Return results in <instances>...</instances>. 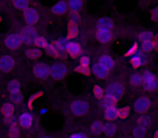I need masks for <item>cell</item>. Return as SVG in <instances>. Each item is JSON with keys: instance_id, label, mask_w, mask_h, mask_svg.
I'll return each mask as SVG.
<instances>
[{"instance_id": "6da1fadb", "label": "cell", "mask_w": 158, "mask_h": 138, "mask_svg": "<svg viewBox=\"0 0 158 138\" xmlns=\"http://www.w3.org/2000/svg\"><path fill=\"white\" fill-rule=\"evenodd\" d=\"M143 85L147 91H154L158 89V79L149 71H145L143 73Z\"/></svg>"}, {"instance_id": "7a4b0ae2", "label": "cell", "mask_w": 158, "mask_h": 138, "mask_svg": "<svg viewBox=\"0 0 158 138\" xmlns=\"http://www.w3.org/2000/svg\"><path fill=\"white\" fill-rule=\"evenodd\" d=\"M20 37L22 42H25L27 44H31L34 43L36 37H37V31L34 29V27L27 26L22 29V31L20 34Z\"/></svg>"}, {"instance_id": "3957f363", "label": "cell", "mask_w": 158, "mask_h": 138, "mask_svg": "<svg viewBox=\"0 0 158 138\" xmlns=\"http://www.w3.org/2000/svg\"><path fill=\"white\" fill-rule=\"evenodd\" d=\"M70 108H72V111L75 116H81L88 112L89 106H88V104L84 101H75L74 103L72 104V107Z\"/></svg>"}, {"instance_id": "277c9868", "label": "cell", "mask_w": 158, "mask_h": 138, "mask_svg": "<svg viewBox=\"0 0 158 138\" xmlns=\"http://www.w3.org/2000/svg\"><path fill=\"white\" fill-rule=\"evenodd\" d=\"M34 73H35L36 77L40 78V79H46L51 73V68L47 64L38 63L34 67Z\"/></svg>"}, {"instance_id": "5b68a950", "label": "cell", "mask_w": 158, "mask_h": 138, "mask_svg": "<svg viewBox=\"0 0 158 138\" xmlns=\"http://www.w3.org/2000/svg\"><path fill=\"white\" fill-rule=\"evenodd\" d=\"M66 66L64 64L56 63L51 67V76L56 80L63 79L66 75Z\"/></svg>"}, {"instance_id": "8992f818", "label": "cell", "mask_w": 158, "mask_h": 138, "mask_svg": "<svg viewBox=\"0 0 158 138\" xmlns=\"http://www.w3.org/2000/svg\"><path fill=\"white\" fill-rule=\"evenodd\" d=\"M149 106H151V101L147 97H141L134 103V110L138 113H144L148 110Z\"/></svg>"}, {"instance_id": "52a82bcc", "label": "cell", "mask_w": 158, "mask_h": 138, "mask_svg": "<svg viewBox=\"0 0 158 138\" xmlns=\"http://www.w3.org/2000/svg\"><path fill=\"white\" fill-rule=\"evenodd\" d=\"M106 93L108 95H112L113 97H115L116 99H119L123 94V88L120 83H117V82H114V83L110 84L106 90Z\"/></svg>"}, {"instance_id": "ba28073f", "label": "cell", "mask_w": 158, "mask_h": 138, "mask_svg": "<svg viewBox=\"0 0 158 138\" xmlns=\"http://www.w3.org/2000/svg\"><path fill=\"white\" fill-rule=\"evenodd\" d=\"M24 18L29 25H34L38 22V12L34 8H26L24 11Z\"/></svg>"}, {"instance_id": "9c48e42d", "label": "cell", "mask_w": 158, "mask_h": 138, "mask_svg": "<svg viewBox=\"0 0 158 138\" xmlns=\"http://www.w3.org/2000/svg\"><path fill=\"white\" fill-rule=\"evenodd\" d=\"M21 37L20 35H15V34H12V35L8 36L6 38V45L8 46L9 49H18L19 46L21 45Z\"/></svg>"}, {"instance_id": "30bf717a", "label": "cell", "mask_w": 158, "mask_h": 138, "mask_svg": "<svg viewBox=\"0 0 158 138\" xmlns=\"http://www.w3.org/2000/svg\"><path fill=\"white\" fill-rule=\"evenodd\" d=\"M97 38L99 39V41H101L102 43H108L110 40L113 39L112 31L110 29H102L98 28L97 30Z\"/></svg>"}, {"instance_id": "8fae6325", "label": "cell", "mask_w": 158, "mask_h": 138, "mask_svg": "<svg viewBox=\"0 0 158 138\" xmlns=\"http://www.w3.org/2000/svg\"><path fill=\"white\" fill-rule=\"evenodd\" d=\"M14 67V59L11 56H2L0 58V68L3 71H10Z\"/></svg>"}, {"instance_id": "7c38bea8", "label": "cell", "mask_w": 158, "mask_h": 138, "mask_svg": "<svg viewBox=\"0 0 158 138\" xmlns=\"http://www.w3.org/2000/svg\"><path fill=\"white\" fill-rule=\"evenodd\" d=\"M92 71H93V73H94V76H97V77L100 78V79H105V78L108 76V69L104 68L100 63L93 65Z\"/></svg>"}, {"instance_id": "4fadbf2b", "label": "cell", "mask_w": 158, "mask_h": 138, "mask_svg": "<svg viewBox=\"0 0 158 138\" xmlns=\"http://www.w3.org/2000/svg\"><path fill=\"white\" fill-rule=\"evenodd\" d=\"M97 26H98V28L110 29V30H112L113 27H114V22H113L110 18H101L98 21Z\"/></svg>"}, {"instance_id": "5bb4252c", "label": "cell", "mask_w": 158, "mask_h": 138, "mask_svg": "<svg viewBox=\"0 0 158 138\" xmlns=\"http://www.w3.org/2000/svg\"><path fill=\"white\" fill-rule=\"evenodd\" d=\"M66 51H67L68 54H69L70 56L76 57L81 53V48H80V45H79L78 43H76V42H69L68 48Z\"/></svg>"}, {"instance_id": "9a60e30c", "label": "cell", "mask_w": 158, "mask_h": 138, "mask_svg": "<svg viewBox=\"0 0 158 138\" xmlns=\"http://www.w3.org/2000/svg\"><path fill=\"white\" fill-rule=\"evenodd\" d=\"M99 63L101 64L104 68H106V69H112V68L114 67V59L110 56H108V55H103V56L100 57Z\"/></svg>"}, {"instance_id": "2e32d148", "label": "cell", "mask_w": 158, "mask_h": 138, "mask_svg": "<svg viewBox=\"0 0 158 138\" xmlns=\"http://www.w3.org/2000/svg\"><path fill=\"white\" fill-rule=\"evenodd\" d=\"M31 122H33V118L29 113H23L20 116V123L23 127L25 128H28L31 126Z\"/></svg>"}, {"instance_id": "e0dca14e", "label": "cell", "mask_w": 158, "mask_h": 138, "mask_svg": "<svg viewBox=\"0 0 158 138\" xmlns=\"http://www.w3.org/2000/svg\"><path fill=\"white\" fill-rule=\"evenodd\" d=\"M66 10H67V5H66L65 1H59V2L56 3V5L53 7L52 11L53 13L55 14H64L66 12Z\"/></svg>"}, {"instance_id": "ac0fdd59", "label": "cell", "mask_w": 158, "mask_h": 138, "mask_svg": "<svg viewBox=\"0 0 158 138\" xmlns=\"http://www.w3.org/2000/svg\"><path fill=\"white\" fill-rule=\"evenodd\" d=\"M117 116H118V110L115 108V106L106 108L105 118L107 119V120H115Z\"/></svg>"}, {"instance_id": "d6986e66", "label": "cell", "mask_w": 158, "mask_h": 138, "mask_svg": "<svg viewBox=\"0 0 158 138\" xmlns=\"http://www.w3.org/2000/svg\"><path fill=\"white\" fill-rule=\"evenodd\" d=\"M117 99L115 97H113L112 95H106V96L103 97V101H102V106L104 108H108V107H112V106H115L116 104Z\"/></svg>"}, {"instance_id": "ffe728a7", "label": "cell", "mask_w": 158, "mask_h": 138, "mask_svg": "<svg viewBox=\"0 0 158 138\" xmlns=\"http://www.w3.org/2000/svg\"><path fill=\"white\" fill-rule=\"evenodd\" d=\"M68 38H75L78 35V26L76 23L69 22L68 23Z\"/></svg>"}, {"instance_id": "44dd1931", "label": "cell", "mask_w": 158, "mask_h": 138, "mask_svg": "<svg viewBox=\"0 0 158 138\" xmlns=\"http://www.w3.org/2000/svg\"><path fill=\"white\" fill-rule=\"evenodd\" d=\"M103 132L105 133L106 136H114L116 133V126L113 123H107V124L104 125Z\"/></svg>"}, {"instance_id": "7402d4cb", "label": "cell", "mask_w": 158, "mask_h": 138, "mask_svg": "<svg viewBox=\"0 0 158 138\" xmlns=\"http://www.w3.org/2000/svg\"><path fill=\"white\" fill-rule=\"evenodd\" d=\"M68 7L72 11L77 12L82 7V0H69L68 1Z\"/></svg>"}, {"instance_id": "603a6c76", "label": "cell", "mask_w": 158, "mask_h": 138, "mask_svg": "<svg viewBox=\"0 0 158 138\" xmlns=\"http://www.w3.org/2000/svg\"><path fill=\"white\" fill-rule=\"evenodd\" d=\"M103 127H104V125L102 124V122L95 121V122H93L92 125H91V132H92L94 135H98V134H100L101 132H103Z\"/></svg>"}, {"instance_id": "cb8c5ba5", "label": "cell", "mask_w": 158, "mask_h": 138, "mask_svg": "<svg viewBox=\"0 0 158 138\" xmlns=\"http://www.w3.org/2000/svg\"><path fill=\"white\" fill-rule=\"evenodd\" d=\"M13 110H14L13 105H11V104H5V105L2 106L1 111H2L5 116H11L12 114H13Z\"/></svg>"}, {"instance_id": "d4e9b609", "label": "cell", "mask_w": 158, "mask_h": 138, "mask_svg": "<svg viewBox=\"0 0 158 138\" xmlns=\"http://www.w3.org/2000/svg\"><path fill=\"white\" fill-rule=\"evenodd\" d=\"M138 125L139 126L144 127V128H147V127H149V125H151V119L146 116H141L138 120Z\"/></svg>"}, {"instance_id": "484cf974", "label": "cell", "mask_w": 158, "mask_h": 138, "mask_svg": "<svg viewBox=\"0 0 158 138\" xmlns=\"http://www.w3.org/2000/svg\"><path fill=\"white\" fill-rule=\"evenodd\" d=\"M68 40L66 38H61L60 40H57L56 42V46H57V50H61V51H64V50H67L68 48Z\"/></svg>"}, {"instance_id": "4316f807", "label": "cell", "mask_w": 158, "mask_h": 138, "mask_svg": "<svg viewBox=\"0 0 158 138\" xmlns=\"http://www.w3.org/2000/svg\"><path fill=\"white\" fill-rule=\"evenodd\" d=\"M28 0H13V5L15 6L18 9L25 10L28 7Z\"/></svg>"}, {"instance_id": "83f0119b", "label": "cell", "mask_w": 158, "mask_h": 138, "mask_svg": "<svg viewBox=\"0 0 158 138\" xmlns=\"http://www.w3.org/2000/svg\"><path fill=\"white\" fill-rule=\"evenodd\" d=\"M130 81H131V84H133L134 86H138V85H140V84H142L143 77L141 75H138V73H134V75L131 76Z\"/></svg>"}, {"instance_id": "f1b7e54d", "label": "cell", "mask_w": 158, "mask_h": 138, "mask_svg": "<svg viewBox=\"0 0 158 138\" xmlns=\"http://www.w3.org/2000/svg\"><path fill=\"white\" fill-rule=\"evenodd\" d=\"M9 91L13 94V93H19L20 92V82L13 80L9 83Z\"/></svg>"}, {"instance_id": "f546056e", "label": "cell", "mask_w": 158, "mask_h": 138, "mask_svg": "<svg viewBox=\"0 0 158 138\" xmlns=\"http://www.w3.org/2000/svg\"><path fill=\"white\" fill-rule=\"evenodd\" d=\"M26 55L27 57L31 59H36V58H39L40 55H41V52L39 50H36V49H33V50H28L26 51Z\"/></svg>"}, {"instance_id": "4dcf8cb0", "label": "cell", "mask_w": 158, "mask_h": 138, "mask_svg": "<svg viewBox=\"0 0 158 138\" xmlns=\"http://www.w3.org/2000/svg\"><path fill=\"white\" fill-rule=\"evenodd\" d=\"M139 39L142 42L149 41V40L153 39V34H152L151 31H143V33H141L140 36H139Z\"/></svg>"}, {"instance_id": "1f68e13d", "label": "cell", "mask_w": 158, "mask_h": 138, "mask_svg": "<svg viewBox=\"0 0 158 138\" xmlns=\"http://www.w3.org/2000/svg\"><path fill=\"white\" fill-rule=\"evenodd\" d=\"M145 134H146V128H144V127H142V126H139V125L133 131V135L138 138H141V137H143V136H145Z\"/></svg>"}, {"instance_id": "d6a6232c", "label": "cell", "mask_w": 158, "mask_h": 138, "mask_svg": "<svg viewBox=\"0 0 158 138\" xmlns=\"http://www.w3.org/2000/svg\"><path fill=\"white\" fill-rule=\"evenodd\" d=\"M154 48H155V46H154V41H152V40L143 42V44H142L143 52H151Z\"/></svg>"}, {"instance_id": "836d02e7", "label": "cell", "mask_w": 158, "mask_h": 138, "mask_svg": "<svg viewBox=\"0 0 158 138\" xmlns=\"http://www.w3.org/2000/svg\"><path fill=\"white\" fill-rule=\"evenodd\" d=\"M44 49H46V52L48 53L49 55H52V56H55V57L59 56L57 50L53 45H51V44H47V45L44 46Z\"/></svg>"}, {"instance_id": "e575fe53", "label": "cell", "mask_w": 158, "mask_h": 138, "mask_svg": "<svg viewBox=\"0 0 158 138\" xmlns=\"http://www.w3.org/2000/svg\"><path fill=\"white\" fill-rule=\"evenodd\" d=\"M142 63H143L142 57H141L140 55H135V56H133L131 58V64H132V66H133L134 68L140 67V66L142 65Z\"/></svg>"}, {"instance_id": "d590c367", "label": "cell", "mask_w": 158, "mask_h": 138, "mask_svg": "<svg viewBox=\"0 0 158 138\" xmlns=\"http://www.w3.org/2000/svg\"><path fill=\"white\" fill-rule=\"evenodd\" d=\"M34 44L35 45H37V46H39V48H44V46L47 45V41H46V39L44 38H42V37H36V39H35V41H34Z\"/></svg>"}, {"instance_id": "8d00e7d4", "label": "cell", "mask_w": 158, "mask_h": 138, "mask_svg": "<svg viewBox=\"0 0 158 138\" xmlns=\"http://www.w3.org/2000/svg\"><path fill=\"white\" fill-rule=\"evenodd\" d=\"M129 112H130L129 107H123L118 110V116L120 119H126L128 116H129Z\"/></svg>"}, {"instance_id": "74e56055", "label": "cell", "mask_w": 158, "mask_h": 138, "mask_svg": "<svg viewBox=\"0 0 158 138\" xmlns=\"http://www.w3.org/2000/svg\"><path fill=\"white\" fill-rule=\"evenodd\" d=\"M9 135L11 136V137H16V136H19V128L15 122L11 123V128H10Z\"/></svg>"}, {"instance_id": "f35d334b", "label": "cell", "mask_w": 158, "mask_h": 138, "mask_svg": "<svg viewBox=\"0 0 158 138\" xmlns=\"http://www.w3.org/2000/svg\"><path fill=\"white\" fill-rule=\"evenodd\" d=\"M93 93H94L95 97L97 98H103V90L101 89V86L99 85H95L94 88H93Z\"/></svg>"}, {"instance_id": "ab89813d", "label": "cell", "mask_w": 158, "mask_h": 138, "mask_svg": "<svg viewBox=\"0 0 158 138\" xmlns=\"http://www.w3.org/2000/svg\"><path fill=\"white\" fill-rule=\"evenodd\" d=\"M11 98H12V101H13V103H15V104H21V103H22V101H23V96L20 94V92H19V93H13Z\"/></svg>"}, {"instance_id": "60d3db41", "label": "cell", "mask_w": 158, "mask_h": 138, "mask_svg": "<svg viewBox=\"0 0 158 138\" xmlns=\"http://www.w3.org/2000/svg\"><path fill=\"white\" fill-rule=\"evenodd\" d=\"M75 70L77 71V73H82V75H89L90 73V70H89L88 66H80V67H77Z\"/></svg>"}, {"instance_id": "b9f144b4", "label": "cell", "mask_w": 158, "mask_h": 138, "mask_svg": "<svg viewBox=\"0 0 158 138\" xmlns=\"http://www.w3.org/2000/svg\"><path fill=\"white\" fill-rule=\"evenodd\" d=\"M41 95H42V93L39 92V93H37V94L33 95V96L29 98V101H28V108H29V109H33V101H35L36 99H37L38 97L41 96Z\"/></svg>"}, {"instance_id": "7bdbcfd3", "label": "cell", "mask_w": 158, "mask_h": 138, "mask_svg": "<svg viewBox=\"0 0 158 138\" xmlns=\"http://www.w3.org/2000/svg\"><path fill=\"white\" fill-rule=\"evenodd\" d=\"M70 22H74V23H76V24H78V23L80 22V16L78 15L77 12L73 11L72 15H70Z\"/></svg>"}, {"instance_id": "ee69618b", "label": "cell", "mask_w": 158, "mask_h": 138, "mask_svg": "<svg viewBox=\"0 0 158 138\" xmlns=\"http://www.w3.org/2000/svg\"><path fill=\"white\" fill-rule=\"evenodd\" d=\"M136 51H138V44L134 43L133 45L131 46V49H129V51H128V52L126 53V56H131V55L135 54Z\"/></svg>"}, {"instance_id": "f6af8a7d", "label": "cell", "mask_w": 158, "mask_h": 138, "mask_svg": "<svg viewBox=\"0 0 158 138\" xmlns=\"http://www.w3.org/2000/svg\"><path fill=\"white\" fill-rule=\"evenodd\" d=\"M151 16L154 21H158V8H155V9L152 10Z\"/></svg>"}, {"instance_id": "bcb514c9", "label": "cell", "mask_w": 158, "mask_h": 138, "mask_svg": "<svg viewBox=\"0 0 158 138\" xmlns=\"http://www.w3.org/2000/svg\"><path fill=\"white\" fill-rule=\"evenodd\" d=\"M80 64H81L82 66H88L89 64H90V59H89V57L82 56L81 58H80Z\"/></svg>"}, {"instance_id": "7dc6e473", "label": "cell", "mask_w": 158, "mask_h": 138, "mask_svg": "<svg viewBox=\"0 0 158 138\" xmlns=\"http://www.w3.org/2000/svg\"><path fill=\"white\" fill-rule=\"evenodd\" d=\"M72 138H85L86 137V135L85 134H79V133H77V134H73L72 136H70Z\"/></svg>"}, {"instance_id": "c3c4849f", "label": "cell", "mask_w": 158, "mask_h": 138, "mask_svg": "<svg viewBox=\"0 0 158 138\" xmlns=\"http://www.w3.org/2000/svg\"><path fill=\"white\" fill-rule=\"evenodd\" d=\"M154 46H155L156 50H158V35L156 36L155 40H154Z\"/></svg>"}, {"instance_id": "681fc988", "label": "cell", "mask_w": 158, "mask_h": 138, "mask_svg": "<svg viewBox=\"0 0 158 138\" xmlns=\"http://www.w3.org/2000/svg\"><path fill=\"white\" fill-rule=\"evenodd\" d=\"M155 137H156V138H158V131L155 133Z\"/></svg>"}, {"instance_id": "f907efd6", "label": "cell", "mask_w": 158, "mask_h": 138, "mask_svg": "<svg viewBox=\"0 0 158 138\" xmlns=\"http://www.w3.org/2000/svg\"><path fill=\"white\" fill-rule=\"evenodd\" d=\"M44 113H46V109L41 110V114H44Z\"/></svg>"}, {"instance_id": "816d5d0a", "label": "cell", "mask_w": 158, "mask_h": 138, "mask_svg": "<svg viewBox=\"0 0 158 138\" xmlns=\"http://www.w3.org/2000/svg\"><path fill=\"white\" fill-rule=\"evenodd\" d=\"M0 21H1V18H0Z\"/></svg>"}]
</instances>
